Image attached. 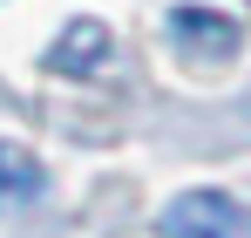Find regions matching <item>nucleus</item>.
<instances>
[{"mask_svg":"<svg viewBox=\"0 0 251 238\" xmlns=\"http://www.w3.org/2000/svg\"><path fill=\"white\" fill-rule=\"evenodd\" d=\"M41 191H48L41 157L0 136V211H27V204H41Z\"/></svg>","mask_w":251,"mask_h":238,"instance_id":"obj_4","label":"nucleus"},{"mask_svg":"<svg viewBox=\"0 0 251 238\" xmlns=\"http://www.w3.org/2000/svg\"><path fill=\"white\" fill-rule=\"evenodd\" d=\"M156 232L163 238H251V211L224 191H183L163 204Z\"/></svg>","mask_w":251,"mask_h":238,"instance_id":"obj_1","label":"nucleus"},{"mask_svg":"<svg viewBox=\"0 0 251 238\" xmlns=\"http://www.w3.org/2000/svg\"><path fill=\"white\" fill-rule=\"evenodd\" d=\"M170 41L190 61H231L238 55V21L217 14V7H176L170 14Z\"/></svg>","mask_w":251,"mask_h":238,"instance_id":"obj_3","label":"nucleus"},{"mask_svg":"<svg viewBox=\"0 0 251 238\" xmlns=\"http://www.w3.org/2000/svg\"><path fill=\"white\" fill-rule=\"evenodd\" d=\"M109 55H116V34H109V21H95V14H75V21L54 34V48H48V68H54V75L88 82V75H102V68H109Z\"/></svg>","mask_w":251,"mask_h":238,"instance_id":"obj_2","label":"nucleus"}]
</instances>
